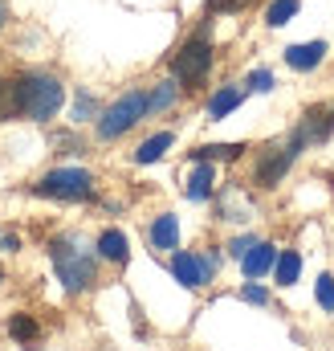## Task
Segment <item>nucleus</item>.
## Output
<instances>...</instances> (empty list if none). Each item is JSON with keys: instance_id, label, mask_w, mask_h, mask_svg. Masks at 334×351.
<instances>
[{"instance_id": "nucleus-1", "label": "nucleus", "mask_w": 334, "mask_h": 351, "mask_svg": "<svg viewBox=\"0 0 334 351\" xmlns=\"http://www.w3.org/2000/svg\"><path fill=\"white\" fill-rule=\"evenodd\" d=\"M62 98H66V90H62V82L53 74L21 78V114L33 119V123H49L62 110Z\"/></svg>"}, {"instance_id": "nucleus-2", "label": "nucleus", "mask_w": 334, "mask_h": 351, "mask_svg": "<svg viewBox=\"0 0 334 351\" xmlns=\"http://www.w3.org/2000/svg\"><path fill=\"white\" fill-rule=\"evenodd\" d=\"M49 258H53V269H57V278H62V286L70 294H82L86 286L94 282V258L86 254L74 237H57L49 245Z\"/></svg>"}, {"instance_id": "nucleus-3", "label": "nucleus", "mask_w": 334, "mask_h": 351, "mask_svg": "<svg viewBox=\"0 0 334 351\" xmlns=\"http://www.w3.org/2000/svg\"><path fill=\"white\" fill-rule=\"evenodd\" d=\"M37 196H53V200H86L94 196V176L86 168H53L33 184Z\"/></svg>"}, {"instance_id": "nucleus-4", "label": "nucleus", "mask_w": 334, "mask_h": 351, "mask_svg": "<svg viewBox=\"0 0 334 351\" xmlns=\"http://www.w3.org/2000/svg\"><path fill=\"white\" fill-rule=\"evenodd\" d=\"M151 106H147V94H139V90H131V94H123L102 119H98V139H118V135H127L143 114H147Z\"/></svg>"}, {"instance_id": "nucleus-5", "label": "nucleus", "mask_w": 334, "mask_h": 351, "mask_svg": "<svg viewBox=\"0 0 334 351\" xmlns=\"http://www.w3.org/2000/svg\"><path fill=\"white\" fill-rule=\"evenodd\" d=\"M302 147H306L302 131H294V135H290V143L265 147V156L257 160V184H261V188H273V184H281V176L290 172V164L298 160V152H302Z\"/></svg>"}, {"instance_id": "nucleus-6", "label": "nucleus", "mask_w": 334, "mask_h": 351, "mask_svg": "<svg viewBox=\"0 0 334 351\" xmlns=\"http://www.w3.org/2000/svg\"><path fill=\"white\" fill-rule=\"evenodd\" d=\"M171 70H175V78H179L183 86L204 82V78H208V70H212V45H208V37H192V41L175 53Z\"/></svg>"}, {"instance_id": "nucleus-7", "label": "nucleus", "mask_w": 334, "mask_h": 351, "mask_svg": "<svg viewBox=\"0 0 334 351\" xmlns=\"http://www.w3.org/2000/svg\"><path fill=\"white\" fill-rule=\"evenodd\" d=\"M171 274L188 286V290H200L212 274H216V258H196V254H175L171 258Z\"/></svg>"}, {"instance_id": "nucleus-8", "label": "nucleus", "mask_w": 334, "mask_h": 351, "mask_svg": "<svg viewBox=\"0 0 334 351\" xmlns=\"http://www.w3.org/2000/svg\"><path fill=\"white\" fill-rule=\"evenodd\" d=\"M322 58H326V41H306V45H290L285 49V66L290 70H314V66H322Z\"/></svg>"}, {"instance_id": "nucleus-9", "label": "nucleus", "mask_w": 334, "mask_h": 351, "mask_svg": "<svg viewBox=\"0 0 334 351\" xmlns=\"http://www.w3.org/2000/svg\"><path fill=\"white\" fill-rule=\"evenodd\" d=\"M273 262H277V250H273L269 241H257L249 254L241 258V265H245V278H249V282H253V278H261L265 269H273Z\"/></svg>"}, {"instance_id": "nucleus-10", "label": "nucleus", "mask_w": 334, "mask_h": 351, "mask_svg": "<svg viewBox=\"0 0 334 351\" xmlns=\"http://www.w3.org/2000/svg\"><path fill=\"white\" fill-rule=\"evenodd\" d=\"M212 188H216V172H212L208 160H200L196 172H192V180H188V200H208Z\"/></svg>"}, {"instance_id": "nucleus-11", "label": "nucleus", "mask_w": 334, "mask_h": 351, "mask_svg": "<svg viewBox=\"0 0 334 351\" xmlns=\"http://www.w3.org/2000/svg\"><path fill=\"white\" fill-rule=\"evenodd\" d=\"M241 98H245V90L241 86H220L212 94V102H208V119H224V114H233L237 106H241Z\"/></svg>"}, {"instance_id": "nucleus-12", "label": "nucleus", "mask_w": 334, "mask_h": 351, "mask_svg": "<svg viewBox=\"0 0 334 351\" xmlns=\"http://www.w3.org/2000/svg\"><path fill=\"white\" fill-rule=\"evenodd\" d=\"M175 241H179V225H175V217H171V213L155 217V225H151V245H155V250H175Z\"/></svg>"}, {"instance_id": "nucleus-13", "label": "nucleus", "mask_w": 334, "mask_h": 351, "mask_svg": "<svg viewBox=\"0 0 334 351\" xmlns=\"http://www.w3.org/2000/svg\"><path fill=\"white\" fill-rule=\"evenodd\" d=\"M175 143V135L171 131H159V135H151L147 143H139V152H135V164H155V160H164V152Z\"/></svg>"}, {"instance_id": "nucleus-14", "label": "nucleus", "mask_w": 334, "mask_h": 351, "mask_svg": "<svg viewBox=\"0 0 334 351\" xmlns=\"http://www.w3.org/2000/svg\"><path fill=\"white\" fill-rule=\"evenodd\" d=\"M98 254H102L106 262H118V265H123L131 250H127V237H123L118 229H106V233L98 237Z\"/></svg>"}, {"instance_id": "nucleus-15", "label": "nucleus", "mask_w": 334, "mask_h": 351, "mask_svg": "<svg viewBox=\"0 0 334 351\" xmlns=\"http://www.w3.org/2000/svg\"><path fill=\"white\" fill-rule=\"evenodd\" d=\"M16 114H21V82L0 78V123H8Z\"/></svg>"}, {"instance_id": "nucleus-16", "label": "nucleus", "mask_w": 334, "mask_h": 351, "mask_svg": "<svg viewBox=\"0 0 334 351\" xmlns=\"http://www.w3.org/2000/svg\"><path fill=\"white\" fill-rule=\"evenodd\" d=\"M241 152H245V143H208V147H196L192 160H196V164H200V160L212 164V160H237Z\"/></svg>"}, {"instance_id": "nucleus-17", "label": "nucleus", "mask_w": 334, "mask_h": 351, "mask_svg": "<svg viewBox=\"0 0 334 351\" xmlns=\"http://www.w3.org/2000/svg\"><path fill=\"white\" fill-rule=\"evenodd\" d=\"M273 274H277V282H281V286H294V282H298V274H302V258H298L294 250H281V258L273 262Z\"/></svg>"}, {"instance_id": "nucleus-18", "label": "nucleus", "mask_w": 334, "mask_h": 351, "mask_svg": "<svg viewBox=\"0 0 334 351\" xmlns=\"http://www.w3.org/2000/svg\"><path fill=\"white\" fill-rule=\"evenodd\" d=\"M294 12H298V0H273L269 12H265V25H269V29H281V25L294 21Z\"/></svg>"}, {"instance_id": "nucleus-19", "label": "nucleus", "mask_w": 334, "mask_h": 351, "mask_svg": "<svg viewBox=\"0 0 334 351\" xmlns=\"http://www.w3.org/2000/svg\"><path fill=\"white\" fill-rule=\"evenodd\" d=\"M8 335L21 339V343H33V339H37V319H33V315H12V319H8Z\"/></svg>"}, {"instance_id": "nucleus-20", "label": "nucleus", "mask_w": 334, "mask_h": 351, "mask_svg": "<svg viewBox=\"0 0 334 351\" xmlns=\"http://www.w3.org/2000/svg\"><path fill=\"white\" fill-rule=\"evenodd\" d=\"M171 102H175V82H159L155 94H147V106H151V110H167Z\"/></svg>"}, {"instance_id": "nucleus-21", "label": "nucleus", "mask_w": 334, "mask_h": 351, "mask_svg": "<svg viewBox=\"0 0 334 351\" xmlns=\"http://www.w3.org/2000/svg\"><path fill=\"white\" fill-rule=\"evenodd\" d=\"M318 302H322V311H334V278L331 274L318 278Z\"/></svg>"}, {"instance_id": "nucleus-22", "label": "nucleus", "mask_w": 334, "mask_h": 351, "mask_svg": "<svg viewBox=\"0 0 334 351\" xmlns=\"http://www.w3.org/2000/svg\"><path fill=\"white\" fill-rule=\"evenodd\" d=\"M249 90L269 94V90H273V74H269V70H253V74H249Z\"/></svg>"}, {"instance_id": "nucleus-23", "label": "nucleus", "mask_w": 334, "mask_h": 351, "mask_svg": "<svg viewBox=\"0 0 334 351\" xmlns=\"http://www.w3.org/2000/svg\"><path fill=\"white\" fill-rule=\"evenodd\" d=\"M253 0H208V8L212 12H241V8H249Z\"/></svg>"}, {"instance_id": "nucleus-24", "label": "nucleus", "mask_w": 334, "mask_h": 351, "mask_svg": "<svg viewBox=\"0 0 334 351\" xmlns=\"http://www.w3.org/2000/svg\"><path fill=\"white\" fill-rule=\"evenodd\" d=\"M94 114V98L90 94H78V102H74V119L82 123V119H90Z\"/></svg>"}, {"instance_id": "nucleus-25", "label": "nucleus", "mask_w": 334, "mask_h": 351, "mask_svg": "<svg viewBox=\"0 0 334 351\" xmlns=\"http://www.w3.org/2000/svg\"><path fill=\"white\" fill-rule=\"evenodd\" d=\"M241 298H245V302H257V306H261V302H269V294H265L261 286H253V282L241 290Z\"/></svg>"}, {"instance_id": "nucleus-26", "label": "nucleus", "mask_w": 334, "mask_h": 351, "mask_svg": "<svg viewBox=\"0 0 334 351\" xmlns=\"http://www.w3.org/2000/svg\"><path fill=\"white\" fill-rule=\"evenodd\" d=\"M253 245H257V241H253V237H237V241H233V245H229V250H233V258H245V254H249Z\"/></svg>"}, {"instance_id": "nucleus-27", "label": "nucleus", "mask_w": 334, "mask_h": 351, "mask_svg": "<svg viewBox=\"0 0 334 351\" xmlns=\"http://www.w3.org/2000/svg\"><path fill=\"white\" fill-rule=\"evenodd\" d=\"M0 25H4V4H0Z\"/></svg>"}]
</instances>
